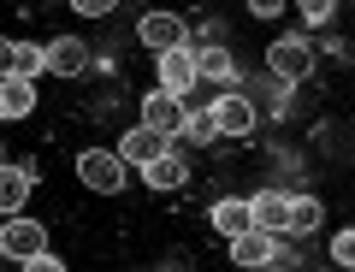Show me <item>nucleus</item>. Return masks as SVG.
I'll list each match as a JSON object with an SVG mask.
<instances>
[{
	"label": "nucleus",
	"mask_w": 355,
	"mask_h": 272,
	"mask_svg": "<svg viewBox=\"0 0 355 272\" xmlns=\"http://www.w3.org/2000/svg\"><path fill=\"white\" fill-rule=\"evenodd\" d=\"M77 178H83L95 195H119L125 190V160L107 154V148H89V154L77 160Z\"/></svg>",
	"instance_id": "f257e3e1"
},
{
	"label": "nucleus",
	"mask_w": 355,
	"mask_h": 272,
	"mask_svg": "<svg viewBox=\"0 0 355 272\" xmlns=\"http://www.w3.org/2000/svg\"><path fill=\"white\" fill-rule=\"evenodd\" d=\"M266 65H272V78H279V83H302L308 71H314V48H308L302 36H279L272 53H266Z\"/></svg>",
	"instance_id": "f03ea898"
},
{
	"label": "nucleus",
	"mask_w": 355,
	"mask_h": 272,
	"mask_svg": "<svg viewBox=\"0 0 355 272\" xmlns=\"http://www.w3.org/2000/svg\"><path fill=\"white\" fill-rule=\"evenodd\" d=\"M0 255H12V260L48 255V225H36V219H24V213H18V219L0 231Z\"/></svg>",
	"instance_id": "7ed1b4c3"
},
{
	"label": "nucleus",
	"mask_w": 355,
	"mask_h": 272,
	"mask_svg": "<svg viewBox=\"0 0 355 272\" xmlns=\"http://www.w3.org/2000/svg\"><path fill=\"white\" fill-rule=\"evenodd\" d=\"M142 48H148V53L190 48V30H184V18H172V12H142Z\"/></svg>",
	"instance_id": "20e7f679"
},
{
	"label": "nucleus",
	"mask_w": 355,
	"mask_h": 272,
	"mask_svg": "<svg viewBox=\"0 0 355 272\" xmlns=\"http://www.w3.org/2000/svg\"><path fill=\"white\" fill-rule=\"evenodd\" d=\"M142 130H160V136H178V130H184V101H178V95H166V89L142 95Z\"/></svg>",
	"instance_id": "39448f33"
},
{
	"label": "nucleus",
	"mask_w": 355,
	"mask_h": 272,
	"mask_svg": "<svg viewBox=\"0 0 355 272\" xmlns=\"http://www.w3.org/2000/svg\"><path fill=\"white\" fill-rule=\"evenodd\" d=\"M284 213H291V195H284V190H261V195H249V225H254V231L279 237V231H284Z\"/></svg>",
	"instance_id": "423d86ee"
},
{
	"label": "nucleus",
	"mask_w": 355,
	"mask_h": 272,
	"mask_svg": "<svg viewBox=\"0 0 355 272\" xmlns=\"http://www.w3.org/2000/svg\"><path fill=\"white\" fill-rule=\"evenodd\" d=\"M42 53H48V71H53V78H83V71H89V48L77 36H53Z\"/></svg>",
	"instance_id": "0eeeda50"
},
{
	"label": "nucleus",
	"mask_w": 355,
	"mask_h": 272,
	"mask_svg": "<svg viewBox=\"0 0 355 272\" xmlns=\"http://www.w3.org/2000/svg\"><path fill=\"white\" fill-rule=\"evenodd\" d=\"M207 113H214V130H219V136H249V130H254V107L243 101V95H219Z\"/></svg>",
	"instance_id": "6e6552de"
},
{
	"label": "nucleus",
	"mask_w": 355,
	"mask_h": 272,
	"mask_svg": "<svg viewBox=\"0 0 355 272\" xmlns=\"http://www.w3.org/2000/svg\"><path fill=\"white\" fill-rule=\"evenodd\" d=\"M231 260H237V266H272V260H279V243L249 225V231L231 237Z\"/></svg>",
	"instance_id": "1a4fd4ad"
},
{
	"label": "nucleus",
	"mask_w": 355,
	"mask_h": 272,
	"mask_svg": "<svg viewBox=\"0 0 355 272\" xmlns=\"http://www.w3.org/2000/svg\"><path fill=\"white\" fill-rule=\"evenodd\" d=\"M160 154H172V148H166V136L160 130H125V143H119V160H130V166H154V160Z\"/></svg>",
	"instance_id": "9d476101"
},
{
	"label": "nucleus",
	"mask_w": 355,
	"mask_h": 272,
	"mask_svg": "<svg viewBox=\"0 0 355 272\" xmlns=\"http://www.w3.org/2000/svg\"><path fill=\"white\" fill-rule=\"evenodd\" d=\"M190 83H196V48L160 53V89H166V95H184Z\"/></svg>",
	"instance_id": "9b49d317"
},
{
	"label": "nucleus",
	"mask_w": 355,
	"mask_h": 272,
	"mask_svg": "<svg viewBox=\"0 0 355 272\" xmlns=\"http://www.w3.org/2000/svg\"><path fill=\"white\" fill-rule=\"evenodd\" d=\"M30 190H36V178H30V166H0V213H12L30 201Z\"/></svg>",
	"instance_id": "f8f14e48"
},
{
	"label": "nucleus",
	"mask_w": 355,
	"mask_h": 272,
	"mask_svg": "<svg viewBox=\"0 0 355 272\" xmlns=\"http://www.w3.org/2000/svg\"><path fill=\"white\" fill-rule=\"evenodd\" d=\"M36 113V83L0 78V118H30Z\"/></svg>",
	"instance_id": "ddd939ff"
},
{
	"label": "nucleus",
	"mask_w": 355,
	"mask_h": 272,
	"mask_svg": "<svg viewBox=\"0 0 355 272\" xmlns=\"http://www.w3.org/2000/svg\"><path fill=\"white\" fill-rule=\"evenodd\" d=\"M196 78H207V83H231V78H237V65H231V53L219 48V42H207V48H196Z\"/></svg>",
	"instance_id": "4468645a"
},
{
	"label": "nucleus",
	"mask_w": 355,
	"mask_h": 272,
	"mask_svg": "<svg viewBox=\"0 0 355 272\" xmlns=\"http://www.w3.org/2000/svg\"><path fill=\"white\" fill-rule=\"evenodd\" d=\"M12 78H18V83L48 78V53H42L36 42H12Z\"/></svg>",
	"instance_id": "2eb2a0df"
},
{
	"label": "nucleus",
	"mask_w": 355,
	"mask_h": 272,
	"mask_svg": "<svg viewBox=\"0 0 355 272\" xmlns=\"http://www.w3.org/2000/svg\"><path fill=\"white\" fill-rule=\"evenodd\" d=\"M320 219H326V213H320V201H314V195H291V213H284V231H291V237L320 231Z\"/></svg>",
	"instance_id": "dca6fc26"
},
{
	"label": "nucleus",
	"mask_w": 355,
	"mask_h": 272,
	"mask_svg": "<svg viewBox=\"0 0 355 272\" xmlns=\"http://www.w3.org/2000/svg\"><path fill=\"white\" fill-rule=\"evenodd\" d=\"M184 178H190V172H184V160H178V154H160L154 166H142V183H148V190H178Z\"/></svg>",
	"instance_id": "f3484780"
},
{
	"label": "nucleus",
	"mask_w": 355,
	"mask_h": 272,
	"mask_svg": "<svg viewBox=\"0 0 355 272\" xmlns=\"http://www.w3.org/2000/svg\"><path fill=\"white\" fill-rule=\"evenodd\" d=\"M214 231H225V237H237V231H249V201H214Z\"/></svg>",
	"instance_id": "a211bd4d"
},
{
	"label": "nucleus",
	"mask_w": 355,
	"mask_h": 272,
	"mask_svg": "<svg viewBox=\"0 0 355 272\" xmlns=\"http://www.w3.org/2000/svg\"><path fill=\"white\" fill-rule=\"evenodd\" d=\"M178 136H190L196 148H207V143L219 136V130H214V113H207V107H184V130H178Z\"/></svg>",
	"instance_id": "6ab92c4d"
},
{
	"label": "nucleus",
	"mask_w": 355,
	"mask_h": 272,
	"mask_svg": "<svg viewBox=\"0 0 355 272\" xmlns=\"http://www.w3.org/2000/svg\"><path fill=\"white\" fill-rule=\"evenodd\" d=\"M331 255H338V266H349V260H355V231H338V237H331Z\"/></svg>",
	"instance_id": "aec40b11"
},
{
	"label": "nucleus",
	"mask_w": 355,
	"mask_h": 272,
	"mask_svg": "<svg viewBox=\"0 0 355 272\" xmlns=\"http://www.w3.org/2000/svg\"><path fill=\"white\" fill-rule=\"evenodd\" d=\"M302 18H308V24H326L331 6H326V0H302Z\"/></svg>",
	"instance_id": "412c9836"
},
{
	"label": "nucleus",
	"mask_w": 355,
	"mask_h": 272,
	"mask_svg": "<svg viewBox=\"0 0 355 272\" xmlns=\"http://www.w3.org/2000/svg\"><path fill=\"white\" fill-rule=\"evenodd\" d=\"M77 12H83V18H107V12H113V0H77Z\"/></svg>",
	"instance_id": "4be33fe9"
},
{
	"label": "nucleus",
	"mask_w": 355,
	"mask_h": 272,
	"mask_svg": "<svg viewBox=\"0 0 355 272\" xmlns=\"http://www.w3.org/2000/svg\"><path fill=\"white\" fill-rule=\"evenodd\" d=\"M24 272H65V266H60V255H36V260H24Z\"/></svg>",
	"instance_id": "5701e85b"
},
{
	"label": "nucleus",
	"mask_w": 355,
	"mask_h": 272,
	"mask_svg": "<svg viewBox=\"0 0 355 272\" xmlns=\"http://www.w3.org/2000/svg\"><path fill=\"white\" fill-rule=\"evenodd\" d=\"M0 78H12V42L0 36Z\"/></svg>",
	"instance_id": "b1692460"
}]
</instances>
